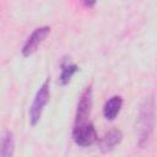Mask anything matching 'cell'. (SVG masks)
Instances as JSON below:
<instances>
[{
	"instance_id": "52a82bcc",
	"label": "cell",
	"mask_w": 157,
	"mask_h": 157,
	"mask_svg": "<svg viewBox=\"0 0 157 157\" xmlns=\"http://www.w3.org/2000/svg\"><path fill=\"white\" fill-rule=\"evenodd\" d=\"M121 105H123V98L120 96H113L110 97L104 107H103V115L107 120H114L115 117L119 114L120 109H121Z\"/></svg>"
},
{
	"instance_id": "8992f818",
	"label": "cell",
	"mask_w": 157,
	"mask_h": 157,
	"mask_svg": "<svg viewBox=\"0 0 157 157\" xmlns=\"http://www.w3.org/2000/svg\"><path fill=\"white\" fill-rule=\"evenodd\" d=\"M121 140H123L121 131L119 129H112L101 137V140L98 142V147L102 152H109L117 145H119Z\"/></svg>"
},
{
	"instance_id": "30bf717a",
	"label": "cell",
	"mask_w": 157,
	"mask_h": 157,
	"mask_svg": "<svg viewBox=\"0 0 157 157\" xmlns=\"http://www.w3.org/2000/svg\"><path fill=\"white\" fill-rule=\"evenodd\" d=\"M83 4H85L86 6H88V7H91V6H93V5L96 4V2H94V1H91V2H90V1H85Z\"/></svg>"
},
{
	"instance_id": "9c48e42d",
	"label": "cell",
	"mask_w": 157,
	"mask_h": 157,
	"mask_svg": "<svg viewBox=\"0 0 157 157\" xmlns=\"http://www.w3.org/2000/svg\"><path fill=\"white\" fill-rule=\"evenodd\" d=\"M78 70L77 65L71 64V63H63L61 64V72H60V77L59 81L61 85H66L70 82L71 77L74 76V74Z\"/></svg>"
},
{
	"instance_id": "6da1fadb",
	"label": "cell",
	"mask_w": 157,
	"mask_h": 157,
	"mask_svg": "<svg viewBox=\"0 0 157 157\" xmlns=\"http://www.w3.org/2000/svg\"><path fill=\"white\" fill-rule=\"evenodd\" d=\"M137 135H139V146L145 145L155 128V98L153 94L145 98L142 102L140 110H139V118H137Z\"/></svg>"
},
{
	"instance_id": "7a4b0ae2",
	"label": "cell",
	"mask_w": 157,
	"mask_h": 157,
	"mask_svg": "<svg viewBox=\"0 0 157 157\" xmlns=\"http://www.w3.org/2000/svg\"><path fill=\"white\" fill-rule=\"evenodd\" d=\"M49 83H50V78L48 77L42 86L39 87V90L37 91L34 99L31 104L29 108V123L32 126H34L42 118V113L43 109L45 107V104L49 101V96H50V90H49Z\"/></svg>"
},
{
	"instance_id": "5b68a950",
	"label": "cell",
	"mask_w": 157,
	"mask_h": 157,
	"mask_svg": "<svg viewBox=\"0 0 157 157\" xmlns=\"http://www.w3.org/2000/svg\"><path fill=\"white\" fill-rule=\"evenodd\" d=\"M49 32H50V27L49 26H42V27L36 28L29 34V37L26 39V42H25V44L22 47V55L23 56L32 55L37 50V48L39 47V44L49 34Z\"/></svg>"
},
{
	"instance_id": "ba28073f",
	"label": "cell",
	"mask_w": 157,
	"mask_h": 157,
	"mask_svg": "<svg viewBox=\"0 0 157 157\" xmlns=\"http://www.w3.org/2000/svg\"><path fill=\"white\" fill-rule=\"evenodd\" d=\"M15 152V137L10 130L0 136V157H12Z\"/></svg>"
},
{
	"instance_id": "3957f363",
	"label": "cell",
	"mask_w": 157,
	"mask_h": 157,
	"mask_svg": "<svg viewBox=\"0 0 157 157\" xmlns=\"http://www.w3.org/2000/svg\"><path fill=\"white\" fill-rule=\"evenodd\" d=\"M72 139L75 144L78 146H82V147L91 146L97 141V132H96L94 125L90 121L80 125H74Z\"/></svg>"
},
{
	"instance_id": "277c9868",
	"label": "cell",
	"mask_w": 157,
	"mask_h": 157,
	"mask_svg": "<svg viewBox=\"0 0 157 157\" xmlns=\"http://www.w3.org/2000/svg\"><path fill=\"white\" fill-rule=\"evenodd\" d=\"M91 109H92V86H87L85 91L81 93L77 102L75 125L87 123L88 117L91 114Z\"/></svg>"
}]
</instances>
